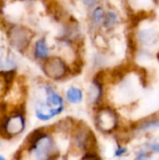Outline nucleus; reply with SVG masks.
I'll return each mask as SVG.
<instances>
[{
	"mask_svg": "<svg viewBox=\"0 0 159 160\" xmlns=\"http://www.w3.org/2000/svg\"><path fill=\"white\" fill-rule=\"evenodd\" d=\"M149 149L152 152L158 153L159 154V142H153V143H151L150 146H149Z\"/></svg>",
	"mask_w": 159,
	"mask_h": 160,
	"instance_id": "a211bd4d",
	"label": "nucleus"
},
{
	"mask_svg": "<svg viewBox=\"0 0 159 160\" xmlns=\"http://www.w3.org/2000/svg\"><path fill=\"white\" fill-rule=\"evenodd\" d=\"M33 56L41 63L48 59L50 55V48L46 37H40L36 39L33 44Z\"/></svg>",
	"mask_w": 159,
	"mask_h": 160,
	"instance_id": "1a4fd4ad",
	"label": "nucleus"
},
{
	"mask_svg": "<svg viewBox=\"0 0 159 160\" xmlns=\"http://www.w3.org/2000/svg\"><path fill=\"white\" fill-rule=\"evenodd\" d=\"M120 23V15L114 8H109L106 11V16L102 25L105 31H112L115 29Z\"/></svg>",
	"mask_w": 159,
	"mask_h": 160,
	"instance_id": "f8f14e48",
	"label": "nucleus"
},
{
	"mask_svg": "<svg viewBox=\"0 0 159 160\" xmlns=\"http://www.w3.org/2000/svg\"><path fill=\"white\" fill-rule=\"evenodd\" d=\"M41 70L49 80L55 82L66 79L72 71L67 60L59 55H51L43 61Z\"/></svg>",
	"mask_w": 159,
	"mask_h": 160,
	"instance_id": "20e7f679",
	"label": "nucleus"
},
{
	"mask_svg": "<svg viewBox=\"0 0 159 160\" xmlns=\"http://www.w3.org/2000/svg\"><path fill=\"white\" fill-rule=\"evenodd\" d=\"M98 1L99 0H82V3L84 6V8L91 10L98 5Z\"/></svg>",
	"mask_w": 159,
	"mask_h": 160,
	"instance_id": "2eb2a0df",
	"label": "nucleus"
},
{
	"mask_svg": "<svg viewBox=\"0 0 159 160\" xmlns=\"http://www.w3.org/2000/svg\"><path fill=\"white\" fill-rule=\"evenodd\" d=\"M26 128L24 110L22 105L15 106L4 117L0 127V136L6 140H11L22 134Z\"/></svg>",
	"mask_w": 159,
	"mask_h": 160,
	"instance_id": "f03ea898",
	"label": "nucleus"
},
{
	"mask_svg": "<svg viewBox=\"0 0 159 160\" xmlns=\"http://www.w3.org/2000/svg\"><path fill=\"white\" fill-rule=\"evenodd\" d=\"M82 160H101L99 156L95 151L85 152L82 158Z\"/></svg>",
	"mask_w": 159,
	"mask_h": 160,
	"instance_id": "4468645a",
	"label": "nucleus"
},
{
	"mask_svg": "<svg viewBox=\"0 0 159 160\" xmlns=\"http://www.w3.org/2000/svg\"><path fill=\"white\" fill-rule=\"evenodd\" d=\"M16 80V70H0V101L11 91Z\"/></svg>",
	"mask_w": 159,
	"mask_h": 160,
	"instance_id": "6e6552de",
	"label": "nucleus"
},
{
	"mask_svg": "<svg viewBox=\"0 0 159 160\" xmlns=\"http://www.w3.org/2000/svg\"><path fill=\"white\" fill-rule=\"evenodd\" d=\"M136 160H151V158H150V156L148 154H146V153H141V154L138 155Z\"/></svg>",
	"mask_w": 159,
	"mask_h": 160,
	"instance_id": "6ab92c4d",
	"label": "nucleus"
},
{
	"mask_svg": "<svg viewBox=\"0 0 159 160\" xmlns=\"http://www.w3.org/2000/svg\"><path fill=\"white\" fill-rule=\"evenodd\" d=\"M157 60L159 61V50L158 52H157Z\"/></svg>",
	"mask_w": 159,
	"mask_h": 160,
	"instance_id": "412c9836",
	"label": "nucleus"
},
{
	"mask_svg": "<svg viewBox=\"0 0 159 160\" xmlns=\"http://www.w3.org/2000/svg\"><path fill=\"white\" fill-rule=\"evenodd\" d=\"M96 125L99 131L110 133L118 126V116L111 107H100L96 114Z\"/></svg>",
	"mask_w": 159,
	"mask_h": 160,
	"instance_id": "39448f33",
	"label": "nucleus"
},
{
	"mask_svg": "<svg viewBox=\"0 0 159 160\" xmlns=\"http://www.w3.org/2000/svg\"><path fill=\"white\" fill-rule=\"evenodd\" d=\"M0 160H7V158L4 157V156H2V155H0Z\"/></svg>",
	"mask_w": 159,
	"mask_h": 160,
	"instance_id": "aec40b11",
	"label": "nucleus"
},
{
	"mask_svg": "<svg viewBox=\"0 0 159 160\" xmlns=\"http://www.w3.org/2000/svg\"><path fill=\"white\" fill-rule=\"evenodd\" d=\"M66 98L71 104H79L82 101V90L77 86H70L66 91Z\"/></svg>",
	"mask_w": 159,
	"mask_h": 160,
	"instance_id": "ddd939ff",
	"label": "nucleus"
},
{
	"mask_svg": "<svg viewBox=\"0 0 159 160\" xmlns=\"http://www.w3.org/2000/svg\"><path fill=\"white\" fill-rule=\"evenodd\" d=\"M106 11L107 10L105 9V8L101 5H97L96 8L90 10L89 22L92 27H94L95 29L102 28L104 19L106 16Z\"/></svg>",
	"mask_w": 159,
	"mask_h": 160,
	"instance_id": "9b49d317",
	"label": "nucleus"
},
{
	"mask_svg": "<svg viewBox=\"0 0 159 160\" xmlns=\"http://www.w3.org/2000/svg\"><path fill=\"white\" fill-rule=\"evenodd\" d=\"M102 71H99L92 81L89 88L88 97L89 101L94 105H98L103 97V78L101 76Z\"/></svg>",
	"mask_w": 159,
	"mask_h": 160,
	"instance_id": "0eeeda50",
	"label": "nucleus"
},
{
	"mask_svg": "<svg viewBox=\"0 0 159 160\" xmlns=\"http://www.w3.org/2000/svg\"><path fill=\"white\" fill-rule=\"evenodd\" d=\"M43 91L45 94V99L43 100L46 105L52 109H59L64 108V100L63 98L55 91V89L47 84L43 86Z\"/></svg>",
	"mask_w": 159,
	"mask_h": 160,
	"instance_id": "9d476101",
	"label": "nucleus"
},
{
	"mask_svg": "<svg viewBox=\"0 0 159 160\" xmlns=\"http://www.w3.org/2000/svg\"><path fill=\"white\" fill-rule=\"evenodd\" d=\"M6 35L9 45L17 52L23 53L32 44L36 33L26 25L11 23L7 28Z\"/></svg>",
	"mask_w": 159,
	"mask_h": 160,
	"instance_id": "7ed1b4c3",
	"label": "nucleus"
},
{
	"mask_svg": "<svg viewBox=\"0 0 159 160\" xmlns=\"http://www.w3.org/2000/svg\"><path fill=\"white\" fill-rule=\"evenodd\" d=\"M136 42L146 49L157 46L159 43V28L157 26H146L139 29L136 34Z\"/></svg>",
	"mask_w": 159,
	"mask_h": 160,
	"instance_id": "423d86ee",
	"label": "nucleus"
},
{
	"mask_svg": "<svg viewBox=\"0 0 159 160\" xmlns=\"http://www.w3.org/2000/svg\"><path fill=\"white\" fill-rule=\"evenodd\" d=\"M7 103L0 101V127L2 125V122L4 120L5 115L7 114Z\"/></svg>",
	"mask_w": 159,
	"mask_h": 160,
	"instance_id": "dca6fc26",
	"label": "nucleus"
},
{
	"mask_svg": "<svg viewBox=\"0 0 159 160\" xmlns=\"http://www.w3.org/2000/svg\"><path fill=\"white\" fill-rule=\"evenodd\" d=\"M30 160H56L58 151L53 139L43 128L34 129L25 140Z\"/></svg>",
	"mask_w": 159,
	"mask_h": 160,
	"instance_id": "f257e3e1",
	"label": "nucleus"
},
{
	"mask_svg": "<svg viewBox=\"0 0 159 160\" xmlns=\"http://www.w3.org/2000/svg\"><path fill=\"white\" fill-rule=\"evenodd\" d=\"M127 152V149L126 147H119L118 149L115 150L114 156L115 157H123L124 155H126Z\"/></svg>",
	"mask_w": 159,
	"mask_h": 160,
	"instance_id": "f3484780",
	"label": "nucleus"
}]
</instances>
